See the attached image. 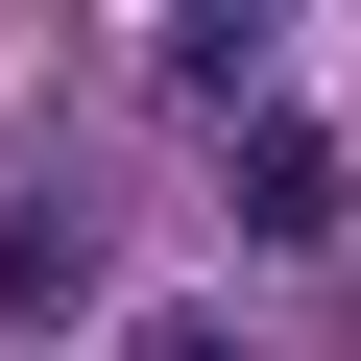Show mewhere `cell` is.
<instances>
[{
    "mask_svg": "<svg viewBox=\"0 0 361 361\" xmlns=\"http://www.w3.org/2000/svg\"><path fill=\"white\" fill-rule=\"evenodd\" d=\"M241 217H265V241L337 217V145H313V121H241Z\"/></svg>",
    "mask_w": 361,
    "mask_h": 361,
    "instance_id": "obj_1",
    "label": "cell"
},
{
    "mask_svg": "<svg viewBox=\"0 0 361 361\" xmlns=\"http://www.w3.org/2000/svg\"><path fill=\"white\" fill-rule=\"evenodd\" d=\"M97 265H73V217H0V313H73Z\"/></svg>",
    "mask_w": 361,
    "mask_h": 361,
    "instance_id": "obj_2",
    "label": "cell"
},
{
    "mask_svg": "<svg viewBox=\"0 0 361 361\" xmlns=\"http://www.w3.org/2000/svg\"><path fill=\"white\" fill-rule=\"evenodd\" d=\"M121 361H241V337H217V313H169V337H121Z\"/></svg>",
    "mask_w": 361,
    "mask_h": 361,
    "instance_id": "obj_3",
    "label": "cell"
}]
</instances>
